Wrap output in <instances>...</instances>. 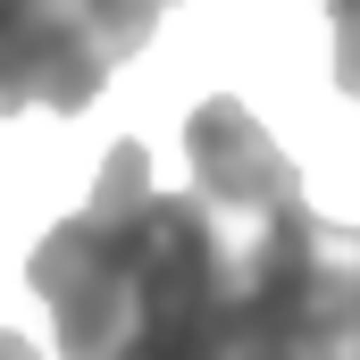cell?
Listing matches in <instances>:
<instances>
[{"instance_id": "obj_6", "label": "cell", "mask_w": 360, "mask_h": 360, "mask_svg": "<svg viewBox=\"0 0 360 360\" xmlns=\"http://www.w3.org/2000/svg\"><path fill=\"white\" fill-rule=\"evenodd\" d=\"M0 360H42V352H34V344H25L17 327H0Z\"/></svg>"}, {"instance_id": "obj_4", "label": "cell", "mask_w": 360, "mask_h": 360, "mask_svg": "<svg viewBox=\"0 0 360 360\" xmlns=\"http://www.w3.org/2000/svg\"><path fill=\"white\" fill-rule=\"evenodd\" d=\"M184 160H193V193L226 226H260V218L302 201V168L260 134V117L243 101H226V92L184 117Z\"/></svg>"}, {"instance_id": "obj_1", "label": "cell", "mask_w": 360, "mask_h": 360, "mask_svg": "<svg viewBox=\"0 0 360 360\" xmlns=\"http://www.w3.org/2000/svg\"><path fill=\"white\" fill-rule=\"evenodd\" d=\"M218 360H360V226L310 201L235 226Z\"/></svg>"}, {"instance_id": "obj_3", "label": "cell", "mask_w": 360, "mask_h": 360, "mask_svg": "<svg viewBox=\"0 0 360 360\" xmlns=\"http://www.w3.org/2000/svg\"><path fill=\"white\" fill-rule=\"evenodd\" d=\"M160 34V8L151 0H34V8H0V117L17 109H59L76 117L101 101L109 68L126 51H143Z\"/></svg>"}, {"instance_id": "obj_2", "label": "cell", "mask_w": 360, "mask_h": 360, "mask_svg": "<svg viewBox=\"0 0 360 360\" xmlns=\"http://www.w3.org/2000/svg\"><path fill=\"white\" fill-rule=\"evenodd\" d=\"M151 201H160V184H151L143 143H109L92 201L25 252V285L42 293L68 360H109L117 327H126V302H134L143 243H151Z\"/></svg>"}, {"instance_id": "obj_5", "label": "cell", "mask_w": 360, "mask_h": 360, "mask_svg": "<svg viewBox=\"0 0 360 360\" xmlns=\"http://www.w3.org/2000/svg\"><path fill=\"white\" fill-rule=\"evenodd\" d=\"M335 84L360 101V8H335Z\"/></svg>"}]
</instances>
